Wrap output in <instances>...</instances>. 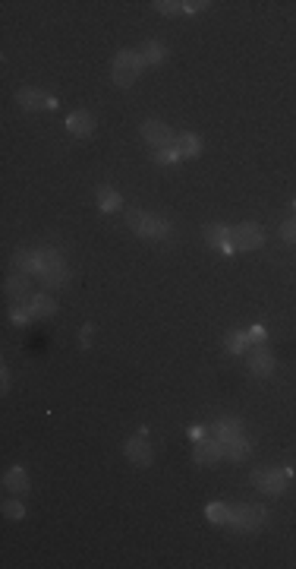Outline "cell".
Wrapping results in <instances>:
<instances>
[{
    "label": "cell",
    "mask_w": 296,
    "mask_h": 569,
    "mask_svg": "<svg viewBox=\"0 0 296 569\" xmlns=\"http://www.w3.org/2000/svg\"><path fill=\"white\" fill-rule=\"evenodd\" d=\"M126 225L133 228L139 238H171L173 225L161 215H151L145 209H126Z\"/></svg>",
    "instance_id": "1"
},
{
    "label": "cell",
    "mask_w": 296,
    "mask_h": 569,
    "mask_svg": "<svg viewBox=\"0 0 296 569\" xmlns=\"http://www.w3.org/2000/svg\"><path fill=\"white\" fill-rule=\"evenodd\" d=\"M142 67H145L142 54H139V51H129V48H123V51L114 57V83H117L120 89H129V86L139 79Z\"/></svg>",
    "instance_id": "2"
},
{
    "label": "cell",
    "mask_w": 296,
    "mask_h": 569,
    "mask_svg": "<svg viewBox=\"0 0 296 569\" xmlns=\"http://www.w3.org/2000/svg\"><path fill=\"white\" fill-rule=\"evenodd\" d=\"M265 522H268V510L265 506H252V503L233 506L230 516H227V525L233 528V532H259Z\"/></svg>",
    "instance_id": "3"
},
{
    "label": "cell",
    "mask_w": 296,
    "mask_h": 569,
    "mask_svg": "<svg viewBox=\"0 0 296 569\" xmlns=\"http://www.w3.org/2000/svg\"><path fill=\"white\" fill-rule=\"evenodd\" d=\"M290 478H293V472H290V468H255L249 481H252V487H259L262 494L281 496L284 490L290 487Z\"/></svg>",
    "instance_id": "4"
},
{
    "label": "cell",
    "mask_w": 296,
    "mask_h": 569,
    "mask_svg": "<svg viewBox=\"0 0 296 569\" xmlns=\"http://www.w3.org/2000/svg\"><path fill=\"white\" fill-rule=\"evenodd\" d=\"M230 244L233 250H259L265 244V228L255 222H243V225L230 228Z\"/></svg>",
    "instance_id": "5"
},
{
    "label": "cell",
    "mask_w": 296,
    "mask_h": 569,
    "mask_svg": "<svg viewBox=\"0 0 296 569\" xmlns=\"http://www.w3.org/2000/svg\"><path fill=\"white\" fill-rule=\"evenodd\" d=\"M41 260H45V266H41V278H45V284H63L70 276L67 269V262H63V256H60L57 247H45L41 250Z\"/></svg>",
    "instance_id": "6"
},
{
    "label": "cell",
    "mask_w": 296,
    "mask_h": 569,
    "mask_svg": "<svg viewBox=\"0 0 296 569\" xmlns=\"http://www.w3.org/2000/svg\"><path fill=\"white\" fill-rule=\"evenodd\" d=\"M123 456L129 459L133 465H139V468L151 465V446H148V430H145V427H142L136 436H129V440L123 443Z\"/></svg>",
    "instance_id": "7"
},
{
    "label": "cell",
    "mask_w": 296,
    "mask_h": 569,
    "mask_svg": "<svg viewBox=\"0 0 296 569\" xmlns=\"http://www.w3.org/2000/svg\"><path fill=\"white\" fill-rule=\"evenodd\" d=\"M142 136H145V142H148V146H155L158 152H161V149H171L173 139H177L164 120H145V124H142Z\"/></svg>",
    "instance_id": "8"
},
{
    "label": "cell",
    "mask_w": 296,
    "mask_h": 569,
    "mask_svg": "<svg viewBox=\"0 0 296 569\" xmlns=\"http://www.w3.org/2000/svg\"><path fill=\"white\" fill-rule=\"evenodd\" d=\"M16 105L25 108V111H51V108H57V102L54 98H47L41 89H19L16 92Z\"/></svg>",
    "instance_id": "9"
},
{
    "label": "cell",
    "mask_w": 296,
    "mask_h": 569,
    "mask_svg": "<svg viewBox=\"0 0 296 569\" xmlns=\"http://www.w3.org/2000/svg\"><path fill=\"white\" fill-rule=\"evenodd\" d=\"M224 459V450H221V440H199L195 443V452H193V462L202 465V468H211Z\"/></svg>",
    "instance_id": "10"
},
{
    "label": "cell",
    "mask_w": 296,
    "mask_h": 569,
    "mask_svg": "<svg viewBox=\"0 0 296 569\" xmlns=\"http://www.w3.org/2000/svg\"><path fill=\"white\" fill-rule=\"evenodd\" d=\"M202 234H205V244H208V247L224 250V253H233V244H230V228H227V225H218V222H211V225L202 228Z\"/></svg>",
    "instance_id": "11"
},
{
    "label": "cell",
    "mask_w": 296,
    "mask_h": 569,
    "mask_svg": "<svg viewBox=\"0 0 296 569\" xmlns=\"http://www.w3.org/2000/svg\"><path fill=\"white\" fill-rule=\"evenodd\" d=\"M13 266H16L19 272H25V276H41V266H45V260H41V250H16Z\"/></svg>",
    "instance_id": "12"
},
{
    "label": "cell",
    "mask_w": 296,
    "mask_h": 569,
    "mask_svg": "<svg viewBox=\"0 0 296 569\" xmlns=\"http://www.w3.org/2000/svg\"><path fill=\"white\" fill-rule=\"evenodd\" d=\"M3 487H7L10 494H16V496H23V494H29L32 487H29V474H25V468H19V465H13L7 474H3Z\"/></svg>",
    "instance_id": "13"
},
{
    "label": "cell",
    "mask_w": 296,
    "mask_h": 569,
    "mask_svg": "<svg viewBox=\"0 0 296 569\" xmlns=\"http://www.w3.org/2000/svg\"><path fill=\"white\" fill-rule=\"evenodd\" d=\"M67 130L73 136H92L95 133V117L89 111H73L67 117Z\"/></svg>",
    "instance_id": "14"
},
{
    "label": "cell",
    "mask_w": 296,
    "mask_h": 569,
    "mask_svg": "<svg viewBox=\"0 0 296 569\" xmlns=\"http://www.w3.org/2000/svg\"><path fill=\"white\" fill-rule=\"evenodd\" d=\"M221 450H224V459H230V462H243V459L252 452V446H249V440L240 434V436H233V440H224Z\"/></svg>",
    "instance_id": "15"
},
{
    "label": "cell",
    "mask_w": 296,
    "mask_h": 569,
    "mask_svg": "<svg viewBox=\"0 0 296 569\" xmlns=\"http://www.w3.org/2000/svg\"><path fill=\"white\" fill-rule=\"evenodd\" d=\"M249 370H252V376H271V370H274L271 351L268 348H255L249 358Z\"/></svg>",
    "instance_id": "16"
},
{
    "label": "cell",
    "mask_w": 296,
    "mask_h": 569,
    "mask_svg": "<svg viewBox=\"0 0 296 569\" xmlns=\"http://www.w3.org/2000/svg\"><path fill=\"white\" fill-rule=\"evenodd\" d=\"M173 149L180 152V158H195L202 152V139L195 133H177L173 139Z\"/></svg>",
    "instance_id": "17"
},
{
    "label": "cell",
    "mask_w": 296,
    "mask_h": 569,
    "mask_svg": "<svg viewBox=\"0 0 296 569\" xmlns=\"http://www.w3.org/2000/svg\"><path fill=\"white\" fill-rule=\"evenodd\" d=\"M208 430H211V434L224 443V440H233V436L243 434V424H240L237 418H221V421H215V424L208 427Z\"/></svg>",
    "instance_id": "18"
},
{
    "label": "cell",
    "mask_w": 296,
    "mask_h": 569,
    "mask_svg": "<svg viewBox=\"0 0 296 569\" xmlns=\"http://www.w3.org/2000/svg\"><path fill=\"white\" fill-rule=\"evenodd\" d=\"M7 294H10L13 300H25V304H29V300H32L29 276H25V272H19V276H10V278H7Z\"/></svg>",
    "instance_id": "19"
},
{
    "label": "cell",
    "mask_w": 296,
    "mask_h": 569,
    "mask_svg": "<svg viewBox=\"0 0 296 569\" xmlns=\"http://www.w3.org/2000/svg\"><path fill=\"white\" fill-rule=\"evenodd\" d=\"M25 310H29L32 316H54L57 314V300L47 298V294H32V300L25 304Z\"/></svg>",
    "instance_id": "20"
},
{
    "label": "cell",
    "mask_w": 296,
    "mask_h": 569,
    "mask_svg": "<svg viewBox=\"0 0 296 569\" xmlns=\"http://www.w3.org/2000/svg\"><path fill=\"white\" fill-rule=\"evenodd\" d=\"M139 54H142V60H145L148 67H161L164 57H167V48H164L161 41H145Z\"/></svg>",
    "instance_id": "21"
},
{
    "label": "cell",
    "mask_w": 296,
    "mask_h": 569,
    "mask_svg": "<svg viewBox=\"0 0 296 569\" xmlns=\"http://www.w3.org/2000/svg\"><path fill=\"white\" fill-rule=\"evenodd\" d=\"M246 345H249V336H246L243 329L227 332V338H224V348H227L230 354H246Z\"/></svg>",
    "instance_id": "22"
},
{
    "label": "cell",
    "mask_w": 296,
    "mask_h": 569,
    "mask_svg": "<svg viewBox=\"0 0 296 569\" xmlns=\"http://www.w3.org/2000/svg\"><path fill=\"white\" fill-rule=\"evenodd\" d=\"M98 209L101 212H117L120 209V193H114L111 187H98Z\"/></svg>",
    "instance_id": "23"
},
{
    "label": "cell",
    "mask_w": 296,
    "mask_h": 569,
    "mask_svg": "<svg viewBox=\"0 0 296 569\" xmlns=\"http://www.w3.org/2000/svg\"><path fill=\"white\" fill-rule=\"evenodd\" d=\"M205 516H208V522H211V525H227L230 506H224V503H208Z\"/></svg>",
    "instance_id": "24"
},
{
    "label": "cell",
    "mask_w": 296,
    "mask_h": 569,
    "mask_svg": "<svg viewBox=\"0 0 296 569\" xmlns=\"http://www.w3.org/2000/svg\"><path fill=\"white\" fill-rule=\"evenodd\" d=\"M151 7H155L158 13H164V16H177V13H183V3H180V0H155Z\"/></svg>",
    "instance_id": "25"
},
{
    "label": "cell",
    "mask_w": 296,
    "mask_h": 569,
    "mask_svg": "<svg viewBox=\"0 0 296 569\" xmlns=\"http://www.w3.org/2000/svg\"><path fill=\"white\" fill-rule=\"evenodd\" d=\"M3 516L13 519V522H19V519L25 516V506L19 500H7V503H3Z\"/></svg>",
    "instance_id": "26"
},
{
    "label": "cell",
    "mask_w": 296,
    "mask_h": 569,
    "mask_svg": "<svg viewBox=\"0 0 296 569\" xmlns=\"http://www.w3.org/2000/svg\"><path fill=\"white\" fill-rule=\"evenodd\" d=\"M155 162H158V165H177V162H183V158H180V152L171 146V149H161V152H158Z\"/></svg>",
    "instance_id": "27"
},
{
    "label": "cell",
    "mask_w": 296,
    "mask_h": 569,
    "mask_svg": "<svg viewBox=\"0 0 296 569\" xmlns=\"http://www.w3.org/2000/svg\"><path fill=\"white\" fill-rule=\"evenodd\" d=\"M281 238H284V244H296V215L281 225Z\"/></svg>",
    "instance_id": "28"
},
{
    "label": "cell",
    "mask_w": 296,
    "mask_h": 569,
    "mask_svg": "<svg viewBox=\"0 0 296 569\" xmlns=\"http://www.w3.org/2000/svg\"><path fill=\"white\" fill-rule=\"evenodd\" d=\"M208 7V0H186L183 3V13H199V10Z\"/></svg>",
    "instance_id": "29"
},
{
    "label": "cell",
    "mask_w": 296,
    "mask_h": 569,
    "mask_svg": "<svg viewBox=\"0 0 296 569\" xmlns=\"http://www.w3.org/2000/svg\"><path fill=\"white\" fill-rule=\"evenodd\" d=\"M23 310H25V307H16L13 314H10V320H13L16 326H23V322H29V320H32V314H23Z\"/></svg>",
    "instance_id": "30"
},
{
    "label": "cell",
    "mask_w": 296,
    "mask_h": 569,
    "mask_svg": "<svg viewBox=\"0 0 296 569\" xmlns=\"http://www.w3.org/2000/svg\"><path fill=\"white\" fill-rule=\"evenodd\" d=\"M246 336H249V342H255V345L265 342V329H262V326H252V329L246 332Z\"/></svg>",
    "instance_id": "31"
},
{
    "label": "cell",
    "mask_w": 296,
    "mask_h": 569,
    "mask_svg": "<svg viewBox=\"0 0 296 569\" xmlns=\"http://www.w3.org/2000/svg\"><path fill=\"white\" fill-rule=\"evenodd\" d=\"M189 436H193V443L205 440V427H189Z\"/></svg>",
    "instance_id": "32"
},
{
    "label": "cell",
    "mask_w": 296,
    "mask_h": 569,
    "mask_svg": "<svg viewBox=\"0 0 296 569\" xmlns=\"http://www.w3.org/2000/svg\"><path fill=\"white\" fill-rule=\"evenodd\" d=\"M0 389H3V392L10 389V370H7V367L0 370Z\"/></svg>",
    "instance_id": "33"
},
{
    "label": "cell",
    "mask_w": 296,
    "mask_h": 569,
    "mask_svg": "<svg viewBox=\"0 0 296 569\" xmlns=\"http://www.w3.org/2000/svg\"><path fill=\"white\" fill-rule=\"evenodd\" d=\"M92 342V326H82V348H89Z\"/></svg>",
    "instance_id": "34"
},
{
    "label": "cell",
    "mask_w": 296,
    "mask_h": 569,
    "mask_svg": "<svg viewBox=\"0 0 296 569\" xmlns=\"http://www.w3.org/2000/svg\"><path fill=\"white\" fill-rule=\"evenodd\" d=\"M293 209H296V202H293Z\"/></svg>",
    "instance_id": "35"
}]
</instances>
